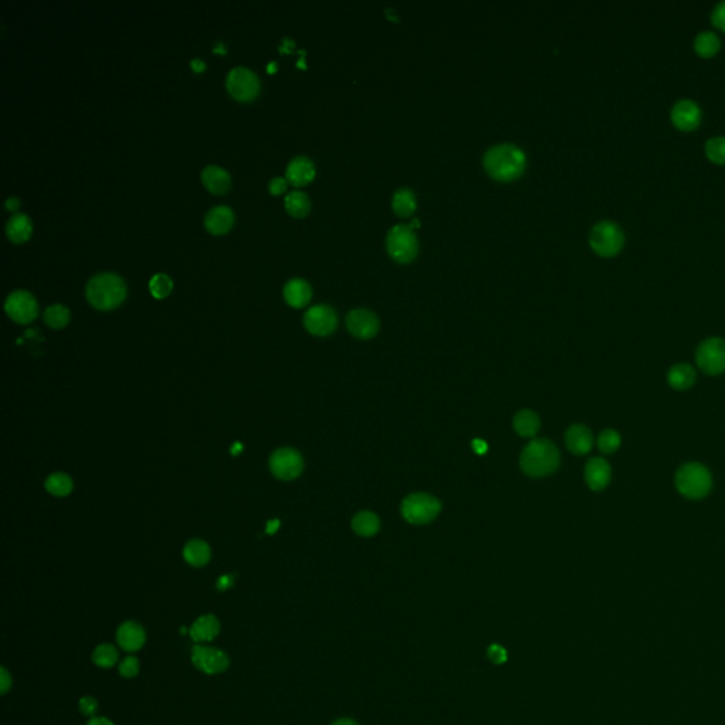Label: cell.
<instances>
[{"label":"cell","mask_w":725,"mask_h":725,"mask_svg":"<svg viewBox=\"0 0 725 725\" xmlns=\"http://www.w3.org/2000/svg\"><path fill=\"white\" fill-rule=\"evenodd\" d=\"M527 164L524 152L512 144L492 146L483 156L485 170L490 177L499 181H512L519 179Z\"/></svg>","instance_id":"cell-1"},{"label":"cell","mask_w":725,"mask_h":725,"mask_svg":"<svg viewBox=\"0 0 725 725\" xmlns=\"http://www.w3.org/2000/svg\"><path fill=\"white\" fill-rule=\"evenodd\" d=\"M560 452L549 439H533L520 455V467L530 477H544L557 470Z\"/></svg>","instance_id":"cell-2"},{"label":"cell","mask_w":725,"mask_h":725,"mask_svg":"<svg viewBox=\"0 0 725 725\" xmlns=\"http://www.w3.org/2000/svg\"><path fill=\"white\" fill-rule=\"evenodd\" d=\"M88 302L100 310H112L127 297V284L115 272H98L85 287Z\"/></svg>","instance_id":"cell-3"},{"label":"cell","mask_w":725,"mask_h":725,"mask_svg":"<svg viewBox=\"0 0 725 725\" xmlns=\"http://www.w3.org/2000/svg\"><path fill=\"white\" fill-rule=\"evenodd\" d=\"M677 490L689 499L699 500L706 497L713 486L710 470L702 463H686L676 475Z\"/></svg>","instance_id":"cell-4"},{"label":"cell","mask_w":725,"mask_h":725,"mask_svg":"<svg viewBox=\"0 0 725 725\" xmlns=\"http://www.w3.org/2000/svg\"><path fill=\"white\" fill-rule=\"evenodd\" d=\"M440 502L428 493H411L401 503L403 517L414 526L428 524L440 513Z\"/></svg>","instance_id":"cell-5"},{"label":"cell","mask_w":725,"mask_h":725,"mask_svg":"<svg viewBox=\"0 0 725 725\" xmlns=\"http://www.w3.org/2000/svg\"><path fill=\"white\" fill-rule=\"evenodd\" d=\"M387 251L393 260L401 264L411 263L418 254V238L411 226L397 224L387 234Z\"/></svg>","instance_id":"cell-6"},{"label":"cell","mask_w":725,"mask_h":725,"mask_svg":"<svg viewBox=\"0 0 725 725\" xmlns=\"http://www.w3.org/2000/svg\"><path fill=\"white\" fill-rule=\"evenodd\" d=\"M589 244L596 254L602 257H613L622 250L625 244V234L616 223L603 220L592 227Z\"/></svg>","instance_id":"cell-7"},{"label":"cell","mask_w":725,"mask_h":725,"mask_svg":"<svg viewBox=\"0 0 725 725\" xmlns=\"http://www.w3.org/2000/svg\"><path fill=\"white\" fill-rule=\"evenodd\" d=\"M228 92L238 101H251L260 92V78L248 67H233L226 78Z\"/></svg>","instance_id":"cell-8"},{"label":"cell","mask_w":725,"mask_h":725,"mask_svg":"<svg viewBox=\"0 0 725 725\" xmlns=\"http://www.w3.org/2000/svg\"><path fill=\"white\" fill-rule=\"evenodd\" d=\"M697 366L710 376H719L725 371V340L711 337L703 342L696 353Z\"/></svg>","instance_id":"cell-9"},{"label":"cell","mask_w":725,"mask_h":725,"mask_svg":"<svg viewBox=\"0 0 725 725\" xmlns=\"http://www.w3.org/2000/svg\"><path fill=\"white\" fill-rule=\"evenodd\" d=\"M4 310L11 320L27 324L37 317L38 305L28 290H13L4 302Z\"/></svg>","instance_id":"cell-10"},{"label":"cell","mask_w":725,"mask_h":725,"mask_svg":"<svg viewBox=\"0 0 725 725\" xmlns=\"http://www.w3.org/2000/svg\"><path fill=\"white\" fill-rule=\"evenodd\" d=\"M303 457L293 448H280L270 457L272 475L281 480H293L303 470Z\"/></svg>","instance_id":"cell-11"},{"label":"cell","mask_w":725,"mask_h":725,"mask_svg":"<svg viewBox=\"0 0 725 725\" xmlns=\"http://www.w3.org/2000/svg\"><path fill=\"white\" fill-rule=\"evenodd\" d=\"M306 330L313 336H329L337 327V313L329 305H314L303 316Z\"/></svg>","instance_id":"cell-12"},{"label":"cell","mask_w":725,"mask_h":725,"mask_svg":"<svg viewBox=\"0 0 725 725\" xmlns=\"http://www.w3.org/2000/svg\"><path fill=\"white\" fill-rule=\"evenodd\" d=\"M191 662L200 672L206 674H218L223 673L228 665L230 659L227 653L220 649L208 647V646H194L191 653Z\"/></svg>","instance_id":"cell-13"},{"label":"cell","mask_w":725,"mask_h":725,"mask_svg":"<svg viewBox=\"0 0 725 725\" xmlns=\"http://www.w3.org/2000/svg\"><path fill=\"white\" fill-rule=\"evenodd\" d=\"M349 332L357 339H371L380 329V322L376 313L369 309H354L346 317Z\"/></svg>","instance_id":"cell-14"},{"label":"cell","mask_w":725,"mask_h":725,"mask_svg":"<svg viewBox=\"0 0 725 725\" xmlns=\"http://www.w3.org/2000/svg\"><path fill=\"white\" fill-rule=\"evenodd\" d=\"M673 124L682 131H693L696 129L703 118L700 105L693 100H680L677 101L670 112Z\"/></svg>","instance_id":"cell-15"},{"label":"cell","mask_w":725,"mask_h":725,"mask_svg":"<svg viewBox=\"0 0 725 725\" xmlns=\"http://www.w3.org/2000/svg\"><path fill=\"white\" fill-rule=\"evenodd\" d=\"M610 466L602 457H592L585 466V482L593 492L603 490L610 482Z\"/></svg>","instance_id":"cell-16"},{"label":"cell","mask_w":725,"mask_h":725,"mask_svg":"<svg viewBox=\"0 0 725 725\" xmlns=\"http://www.w3.org/2000/svg\"><path fill=\"white\" fill-rule=\"evenodd\" d=\"M234 211L228 206H216L204 217V227L214 236L226 234L234 224Z\"/></svg>","instance_id":"cell-17"},{"label":"cell","mask_w":725,"mask_h":725,"mask_svg":"<svg viewBox=\"0 0 725 725\" xmlns=\"http://www.w3.org/2000/svg\"><path fill=\"white\" fill-rule=\"evenodd\" d=\"M316 166L307 156H295L287 166V180L295 186H303L313 180Z\"/></svg>","instance_id":"cell-18"},{"label":"cell","mask_w":725,"mask_h":725,"mask_svg":"<svg viewBox=\"0 0 725 725\" xmlns=\"http://www.w3.org/2000/svg\"><path fill=\"white\" fill-rule=\"evenodd\" d=\"M118 645L127 652H137L145 645V629L137 622H125L117 632Z\"/></svg>","instance_id":"cell-19"},{"label":"cell","mask_w":725,"mask_h":725,"mask_svg":"<svg viewBox=\"0 0 725 725\" xmlns=\"http://www.w3.org/2000/svg\"><path fill=\"white\" fill-rule=\"evenodd\" d=\"M201 181L214 194H223L231 187L230 173L217 164H208L201 170Z\"/></svg>","instance_id":"cell-20"},{"label":"cell","mask_w":725,"mask_h":725,"mask_svg":"<svg viewBox=\"0 0 725 725\" xmlns=\"http://www.w3.org/2000/svg\"><path fill=\"white\" fill-rule=\"evenodd\" d=\"M567 448L576 455H586L593 445V436L585 425L576 424L566 433Z\"/></svg>","instance_id":"cell-21"},{"label":"cell","mask_w":725,"mask_h":725,"mask_svg":"<svg viewBox=\"0 0 725 725\" xmlns=\"http://www.w3.org/2000/svg\"><path fill=\"white\" fill-rule=\"evenodd\" d=\"M220 633V622L214 615L200 616L190 628L189 635L194 642H210Z\"/></svg>","instance_id":"cell-22"},{"label":"cell","mask_w":725,"mask_h":725,"mask_svg":"<svg viewBox=\"0 0 725 725\" xmlns=\"http://www.w3.org/2000/svg\"><path fill=\"white\" fill-rule=\"evenodd\" d=\"M284 297L292 307H303L312 299V288L302 278H293L284 287Z\"/></svg>","instance_id":"cell-23"},{"label":"cell","mask_w":725,"mask_h":725,"mask_svg":"<svg viewBox=\"0 0 725 725\" xmlns=\"http://www.w3.org/2000/svg\"><path fill=\"white\" fill-rule=\"evenodd\" d=\"M31 231L33 223L23 213L13 214L6 223V234L9 240L13 243H24L30 237Z\"/></svg>","instance_id":"cell-24"},{"label":"cell","mask_w":725,"mask_h":725,"mask_svg":"<svg viewBox=\"0 0 725 725\" xmlns=\"http://www.w3.org/2000/svg\"><path fill=\"white\" fill-rule=\"evenodd\" d=\"M183 557L187 564H190L193 567H203L210 561L211 550L206 541L196 539V540H190L186 544V547L183 550Z\"/></svg>","instance_id":"cell-25"},{"label":"cell","mask_w":725,"mask_h":725,"mask_svg":"<svg viewBox=\"0 0 725 725\" xmlns=\"http://www.w3.org/2000/svg\"><path fill=\"white\" fill-rule=\"evenodd\" d=\"M514 431L523 438H534L540 430V418L531 410H523L513 418Z\"/></svg>","instance_id":"cell-26"},{"label":"cell","mask_w":725,"mask_h":725,"mask_svg":"<svg viewBox=\"0 0 725 725\" xmlns=\"http://www.w3.org/2000/svg\"><path fill=\"white\" fill-rule=\"evenodd\" d=\"M669 384L672 388L677 391H684L690 388L696 381V371L689 364H676L670 369L667 376Z\"/></svg>","instance_id":"cell-27"},{"label":"cell","mask_w":725,"mask_h":725,"mask_svg":"<svg viewBox=\"0 0 725 725\" xmlns=\"http://www.w3.org/2000/svg\"><path fill=\"white\" fill-rule=\"evenodd\" d=\"M393 210L400 217H410L417 210V197L416 193L408 187L398 189L391 201Z\"/></svg>","instance_id":"cell-28"},{"label":"cell","mask_w":725,"mask_h":725,"mask_svg":"<svg viewBox=\"0 0 725 725\" xmlns=\"http://www.w3.org/2000/svg\"><path fill=\"white\" fill-rule=\"evenodd\" d=\"M351 529L361 537H373L380 530V519L373 512H360L353 517Z\"/></svg>","instance_id":"cell-29"},{"label":"cell","mask_w":725,"mask_h":725,"mask_svg":"<svg viewBox=\"0 0 725 725\" xmlns=\"http://www.w3.org/2000/svg\"><path fill=\"white\" fill-rule=\"evenodd\" d=\"M44 487L50 494H53L55 497H64L73 492L74 483L68 475H65L63 472H57V473L50 475L46 479Z\"/></svg>","instance_id":"cell-30"},{"label":"cell","mask_w":725,"mask_h":725,"mask_svg":"<svg viewBox=\"0 0 725 725\" xmlns=\"http://www.w3.org/2000/svg\"><path fill=\"white\" fill-rule=\"evenodd\" d=\"M721 40L714 31H702L694 40V48L702 57H713L719 53Z\"/></svg>","instance_id":"cell-31"},{"label":"cell","mask_w":725,"mask_h":725,"mask_svg":"<svg viewBox=\"0 0 725 725\" xmlns=\"http://www.w3.org/2000/svg\"><path fill=\"white\" fill-rule=\"evenodd\" d=\"M285 208L293 217H305L310 210V200L306 193L293 190L285 196Z\"/></svg>","instance_id":"cell-32"},{"label":"cell","mask_w":725,"mask_h":725,"mask_svg":"<svg viewBox=\"0 0 725 725\" xmlns=\"http://www.w3.org/2000/svg\"><path fill=\"white\" fill-rule=\"evenodd\" d=\"M70 310L61 303H54L48 306L44 312V322L51 329H63L70 322Z\"/></svg>","instance_id":"cell-33"},{"label":"cell","mask_w":725,"mask_h":725,"mask_svg":"<svg viewBox=\"0 0 725 725\" xmlns=\"http://www.w3.org/2000/svg\"><path fill=\"white\" fill-rule=\"evenodd\" d=\"M92 660L100 667H104V669L112 667L118 660V650L112 645H108V643L100 645L92 653Z\"/></svg>","instance_id":"cell-34"},{"label":"cell","mask_w":725,"mask_h":725,"mask_svg":"<svg viewBox=\"0 0 725 725\" xmlns=\"http://www.w3.org/2000/svg\"><path fill=\"white\" fill-rule=\"evenodd\" d=\"M149 290L157 299L166 297L173 290V281L166 274H154L149 281Z\"/></svg>","instance_id":"cell-35"},{"label":"cell","mask_w":725,"mask_h":725,"mask_svg":"<svg viewBox=\"0 0 725 725\" xmlns=\"http://www.w3.org/2000/svg\"><path fill=\"white\" fill-rule=\"evenodd\" d=\"M707 157L719 164L725 163V137H716L707 141L706 144Z\"/></svg>","instance_id":"cell-36"},{"label":"cell","mask_w":725,"mask_h":725,"mask_svg":"<svg viewBox=\"0 0 725 725\" xmlns=\"http://www.w3.org/2000/svg\"><path fill=\"white\" fill-rule=\"evenodd\" d=\"M620 446V435L613 430H605L598 436V448L602 453H613Z\"/></svg>","instance_id":"cell-37"},{"label":"cell","mask_w":725,"mask_h":725,"mask_svg":"<svg viewBox=\"0 0 725 725\" xmlns=\"http://www.w3.org/2000/svg\"><path fill=\"white\" fill-rule=\"evenodd\" d=\"M139 672V660L134 656H128L120 666V673L121 676L127 677V679H131V677H135Z\"/></svg>","instance_id":"cell-38"},{"label":"cell","mask_w":725,"mask_h":725,"mask_svg":"<svg viewBox=\"0 0 725 725\" xmlns=\"http://www.w3.org/2000/svg\"><path fill=\"white\" fill-rule=\"evenodd\" d=\"M711 21L716 27L725 31V0L719 1L711 13Z\"/></svg>","instance_id":"cell-39"},{"label":"cell","mask_w":725,"mask_h":725,"mask_svg":"<svg viewBox=\"0 0 725 725\" xmlns=\"http://www.w3.org/2000/svg\"><path fill=\"white\" fill-rule=\"evenodd\" d=\"M487 656L494 665H503L507 660V652L500 645H492L487 649Z\"/></svg>","instance_id":"cell-40"},{"label":"cell","mask_w":725,"mask_h":725,"mask_svg":"<svg viewBox=\"0 0 725 725\" xmlns=\"http://www.w3.org/2000/svg\"><path fill=\"white\" fill-rule=\"evenodd\" d=\"M80 710L84 716L92 717L98 711V702L94 697H84L80 700Z\"/></svg>","instance_id":"cell-41"},{"label":"cell","mask_w":725,"mask_h":725,"mask_svg":"<svg viewBox=\"0 0 725 725\" xmlns=\"http://www.w3.org/2000/svg\"><path fill=\"white\" fill-rule=\"evenodd\" d=\"M287 177H274L268 183V189L272 194H281L287 190Z\"/></svg>","instance_id":"cell-42"},{"label":"cell","mask_w":725,"mask_h":725,"mask_svg":"<svg viewBox=\"0 0 725 725\" xmlns=\"http://www.w3.org/2000/svg\"><path fill=\"white\" fill-rule=\"evenodd\" d=\"M234 585V576H223L217 581V588L220 591H226Z\"/></svg>","instance_id":"cell-43"},{"label":"cell","mask_w":725,"mask_h":725,"mask_svg":"<svg viewBox=\"0 0 725 725\" xmlns=\"http://www.w3.org/2000/svg\"><path fill=\"white\" fill-rule=\"evenodd\" d=\"M472 449L477 455H485L487 452V443L482 439H473L472 440Z\"/></svg>","instance_id":"cell-44"},{"label":"cell","mask_w":725,"mask_h":725,"mask_svg":"<svg viewBox=\"0 0 725 725\" xmlns=\"http://www.w3.org/2000/svg\"><path fill=\"white\" fill-rule=\"evenodd\" d=\"M10 686H11V677L7 673V670L4 667H1V694H6Z\"/></svg>","instance_id":"cell-45"},{"label":"cell","mask_w":725,"mask_h":725,"mask_svg":"<svg viewBox=\"0 0 725 725\" xmlns=\"http://www.w3.org/2000/svg\"><path fill=\"white\" fill-rule=\"evenodd\" d=\"M280 526H281L280 520H271V522H268V524H267V534H275V533H277V530L280 529Z\"/></svg>","instance_id":"cell-46"},{"label":"cell","mask_w":725,"mask_h":725,"mask_svg":"<svg viewBox=\"0 0 725 725\" xmlns=\"http://www.w3.org/2000/svg\"><path fill=\"white\" fill-rule=\"evenodd\" d=\"M18 204H20V201H18L17 197H9L6 200V208L7 210H16L18 207Z\"/></svg>","instance_id":"cell-47"},{"label":"cell","mask_w":725,"mask_h":725,"mask_svg":"<svg viewBox=\"0 0 725 725\" xmlns=\"http://www.w3.org/2000/svg\"><path fill=\"white\" fill-rule=\"evenodd\" d=\"M87 725H114L108 719H104V717H97V719H91L88 721Z\"/></svg>","instance_id":"cell-48"},{"label":"cell","mask_w":725,"mask_h":725,"mask_svg":"<svg viewBox=\"0 0 725 725\" xmlns=\"http://www.w3.org/2000/svg\"><path fill=\"white\" fill-rule=\"evenodd\" d=\"M190 64H191V67H193V70H194V71H203V70L206 68L204 61H201L200 58H194V60H191V63H190Z\"/></svg>","instance_id":"cell-49"},{"label":"cell","mask_w":725,"mask_h":725,"mask_svg":"<svg viewBox=\"0 0 725 725\" xmlns=\"http://www.w3.org/2000/svg\"><path fill=\"white\" fill-rule=\"evenodd\" d=\"M332 725H359L354 720H350V719H340V720H336Z\"/></svg>","instance_id":"cell-50"},{"label":"cell","mask_w":725,"mask_h":725,"mask_svg":"<svg viewBox=\"0 0 725 725\" xmlns=\"http://www.w3.org/2000/svg\"><path fill=\"white\" fill-rule=\"evenodd\" d=\"M241 450H243V445H241V443H238V442H237V443H234V445H233V448H231V453H233L234 456H237L238 453H241Z\"/></svg>","instance_id":"cell-51"},{"label":"cell","mask_w":725,"mask_h":725,"mask_svg":"<svg viewBox=\"0 0 725 725\" xmlns=\"http://www.w3.org/2000/svg\"><path fill=\"white\" fill-rule=\"evenodd\" d=\"M274 67H277V63H271V64L268 65V71H274V70H275Z\"/></svg>","instance_id":"cell-52"}]
</instances>
